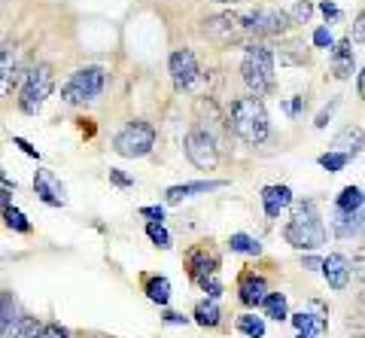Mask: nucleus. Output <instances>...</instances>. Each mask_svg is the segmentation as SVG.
<instances>
[{"mask_svg":"<svg viewBox=\"0 0 365 338\" xmlns=\"http://www.w3.org/2000/svg\"><path fill=\"white\" fill-rule=\"evenodd\" d=\"M241 76L250 88V95H268L274 88V52L265 43H250L241 61Z\"/></svg>","mask_w":365,"mask_h":338,"instance_id":"3","label":"nucleus"},{"mask_svg":"<svg viewBox=\"0 0 365 338\" xmlns=\"http://www.w3.org/2000/svg\"><path fill=\"white\" fill-rule=\"evenodd\" d=\"M168 71H170V80H174V88L182 92V88H189L198 80L201 67H198V58L192 49H177V52H170V58H168Z\"/></svg>","mask_w":365,"mask_h":338,"instance_id":"9","label":"nucleus"},{"mask_svg":"<svg viewBox=\"0 0 365 338\" xmlns=\"http://www.w3.org/2000/svg\"><path fill=\"white\" fill-rule=\"evenodd\" d=\"M302 104H304V98H295V101H289V104H287V113H289V116H299Z\"/></svg>","mask_w":365,"mask_h":338,"instance_id":"43","label":"nucleus"},{"mask_svg":"<svg viewBox=\"0 0 365 338\" xmlns=\"http://www.w3.org/2000/svg\"><path fill=\"white\" fill-rule=\"evenodd\" d=\"M225 180H195V183H177L170 186L165 193V201L168 205H180V201H186L192 195H207V193H216V189H222Z\"/></svg>","mask_w":365,"mask_h":338,"instance_id":"12","label":"nucleus"},{"mask_svg":"<svg viewBox=\"0 0 365 338\" xmlns=\"http://www.w3.org/2000/svg\"><path fill=\"white\" fill-rule=\"evenodd\" d=\"M265 292H268V280L259 277V275H244L241 284H237V299H241L247 308H259V302L265 299Z\"/></svg>","mask_w":365,"mask_h":338,"instance_id":"15","label":"nucleus"},{"mask_svg":"<svg viewBox=\"0 0 365 338\" xmlns=\"http://www.w3.org/2000/svg\"><path fill=\"white\" fill-rule=\"evenodd\" d=\"M52 86H55V76L49 64H37L34 71H28L25 83H21V92H19V110L28 113V116H37L52 95Z\"/></svg>","mask_w":365,"mask_h":338,"instance_id":"4","label":"nucleus"},{"mask_svg":"<svg viewBox=\"0 0 365 338\" xmlns=\"http://www.w3.org/2000/svg\"><path fill=\"white\" fill-rule=\"evenodd\" d=\"M104 83H107L104 67H98V64L79 67L71 80L64 83L61 98L67 104H91V101L101 98V92H104Z\"/></svg>","mask_w":365,"mask_h":338,"instance_id":"5","label":"nucleus"},{"mask_svg":"<svg viewBox=\"0 0 365 338\" xmlns=\"http://www.w3.org/2000/svg\"><path fill=\"white\" fill-rule=\"evenodd\" d=\"M237 329L247 338H265V317H256V314H241L237 317Z\"/></svg>","mask_w":365,"mask_h":338,"instance_id":"28","label":"nucleus"},{"mask_svg":"<svg viewBox=\"0 0 365 338\" xmlns=\"http://www.w3.org/2000/svg\"><path fill=\"white\" fill-rule=\"evenodd\" d=\"M329 52H332V71H335V76H338V80H347V76L353 73V49H350V40L335 43Z\"/></svg>","mask_w":365,"mask_h":338,"instance_id":"19","label":"nucleus"},{"mask_svg":"<svg viewBox=\"0 0 365 338\" xmlns=\"http://www.w3.org/2000/svg\"><path fill=\"white\" fill-rule=\"evenodd\" d=\"M335 107H338V101H332V104H329V107L319 110V116H317L314 126H317V128H326V126H329V119H332V113H335Z\"/></svg>","mask_w":365,"mask_h":338,"instance_id":"37","label":"nucleus"},{"mask_svg":"<svg viewBox=\"0 0 365 338\" xmlns=\"http://www.w3.org/2000/svg\"><path fill=\"white\" fill-rule=\"evenodd\" d=\"M43 326L37 323V317H28V314H21L16 320V326L9 329V338H40Z\"/></svg>","mask_w":365,"mask_h":338,"instance_id":"27","label":"nucleus"},{"mask_svg":"<svg viewBox=\"0 0 365 338\" xmlns=\"http://www.w3.org/2000/svg\"><path fill=\"white\" fill-rule=\"evenodd\" d=\"M192 317H195L198 326H220L222 311H220V305H216V299H204L195 305V314H192Z\"/></svg>","mask_w":365,"mask_h":338,"instance_id":"23","label":"nucleus"},{"mask_svg":"<svg viewBox=\"0 0 365 338\" xmlns=\"http://www.w3.org/2000/svg\"><path fill=\"white\" fill-rule=\"evenodd\" d=\"M19 320V302L13 292H0V338H9V329Z\"/></svg>","mask_w":365,"mask_h":338,"instance_id":"20","label":"nucleus"},{"mask_svg":"<svg viewBox=\"0 0 365 338\" xmlns=\"http://www.w3.org/2000/svg\"><path fill=\"white\" fill-rule=\"evenodd\" d=\"M40 338H71V332H67L61 323H46L43 332H40Z\"/></svg>","mask_w":365,"mask_h":338,"instance_id":"34","label":"nucleus"},{"mask_svg":"<svg viewBox=\"0 0 365 338\" xmlns=\"http://www.w3.org/2000/svg\"><path fill=\"white\" fill-rule=\"evenodd\" d=\"M314 46H317V49H332V46H335L332 31H329V28H317V31H314Z\"/></svg>","mask_w":365,"mask_h":338,"instance_id":"32","label":"nucleus"},{"mask_svg":"<svg viewBox=\"0 0 365 338\" xmlns=\"http://www.w3.org/2000/svg\"><path fill=\"white\" fill-rule=\"evenodd\" d=\"M34 193H37V198L43 201V205H49V208H64L67 205L64 183L52 171H46V168H40V171L34 174Z\"/></svg>","mask_w":365,"mask_h":338,"instance_id":"10","label":"nucleus"},{"mask_svg":"<svg viewBox=\"0 0 365 338\" xmlns=\"http://www.w3.org/2000/svg\"><path fill=\"white\" fill-rule=\"evenodd\" d=\"M4 222H6L13 232H21V235H28V232L34 229L31 220H28V217H25V213H21L19 208H13V205H9V208L4 210Z\"/></svg>","mask_w":365,"mask_h":338,"instance_id":"30","label":"nucleus"},{"mask_svg":"<svg viewBox=\"0 0 365 338\" xmlns=\"http://www.w3.org/2000/svg\"><path fill=\"white\" fill-rule=\"evenodd\" d=\"M356 92L365 95V76H362V73H356Z\"/></svg>","mask_w":365,"mask_h":338,"instance_id":"45","label":"nucleus"},{"mask_svg":"<svg viewBox=\"0 0 365 338\" xmlns=\"http://www.w3.org/2000/svg\"><path fill=\"white\" fill-rule=\"evenodd\" d=\"M110 183H113V186H119V189H131V186H134V180H131L128 174H122L119 168H110Z\"/></svg>","mask_w":365,"mask_h":338,"instance_id":"35","label":"nucleus"},{"mask_svg":"<svg viewBox=\"0 0 365 338\" xmlns=\"http://www.w3.org/2000/svg\"><path fill=\"white\" fill-rule=\"evenodd\" d=\"M204 34L210 40H220V43H232L244 34L241 28V16H232V13H222V16H213L204 21Z\"/></svg>","mask_w":365,"mask_h":338,"instance_id":"11","label":"nucleus"},{"mask_svg":"<svg viewBox=\"0 0 365 338\" xmlns=\"http://www.w3.org/2000/svg\"><path fill=\"white\" fill-rule=\"evenodd\" d=\"M268 320H287L289 317V302L283 292H265V299L259 302Z\"/></svg>","mask_w":365,"mask_h":338,"instance_id":"21","label":"nucleus"},{"mask_svg":"<svg viewBox=\"0 0 365 338\" xmlns=\"http://www.w3.org/2000/svg\"><path fill=\"white\" fill-rule=\"evenodd\" d=\"M19 83V58L0 46V98H6Z\"/></svg>","mask_w":365,"mask_h":338,"instance_id":"16","label":"nucleus"},{"mask_svg":"<svg viewBox=\"0 0 365 338\" xmlns=\"http://www.w3.org/2000/svg\"><path fill=\"white\" fill-rule=\"evenodd\" d=\"M332 232L338 238H359L362 235V210H356V213L335 210L332 213Z\"/></svg>","mask_w":365,"mask_h":338,"instance_id":"17","label":"nucleus"},{"mask_svg":"<svg viewBox=\"0 0 365 338\" xmlns=\"http://www.w3.org/2000/svg\"><path fill=\"white\" fill-rule=\"evenodd\" d=\"M146 299L165 308L170 302V280L168 277H150L146 280Z\"/></svg>","mask_w":365,"mask_h":338,"instance_id":"25","label":"nucleus"},{"mask_svg":"<svg viewBox=\"0 0 365 338\" xmlns=\"http://www.w3.org/2000/svg\"><path fill=\"white\" fill-rule=\"evenodd\" d=\"M319 13L326 16V21H335V19H341V9H338L335 4H329V0H323V4H319Z\"/></svg>","mask_w":365,"mask_h":338,"instance_id":"39","label":"nucleus"},{"mask_svg":"<svg viewBox=\"0 0 365 338\" xmlns=\"http://www.w3.org/2000/svg\"><path fill=\"white\" fill-rule=\"evenodd\" d=\"M213 4H241V0H213Z\"/></svg>","mask_w":365,"mask_h":338,"instance_id":"46","label":"nucleus"},{"mask_svg":"<svg viewBox=\"0 0 365 338\" xmlns=\"http://www.w3.org/2000/svg\"><path fill=\"white\" fill-rule=\"evenodd\" d=\"M311 16H314V4H307V0H299L289 13V19H295V21H307Z\"/></svg>","mask_w":365,"mask_h":338,"instance_id":"33","label":"nucleus"},{"mask_svg":"<svg viewBox=\"0 0 365 338\" xmlns=\"http://www.w3.org/2000/svg\"><path fill=\"white\" fill-rule=\"evenodd\" d=\"M186 155L189 162L201 168V171H213L220 165V146H216V138L207 128H192L186 134Z\"/></svg>","mask_w":365,"mask_h":338,"instance_id":"8","label":"nucleus"},{"mask_svg":"<svg viewBox=\"0 0 365 338\" xmlns=\"http://www.w3.org/2000/svg\"><path fill=\"white\" fill-rule=\"evenodd\" d=\"M189 265H192V280H195V284L220 272V259H216L213 253H207V250H195V253H192Z\"/></svg>","mask_w":365,"mask_h":338,"instance_id":"18","label":"nucleus"},{"mask_svg":"<svg viewBox=\"0 0 365 338\" xmlns=\"http://www.w3.org/2000/svg\"><path fill=\"white\" fill-rule=\"evenodd\" d=\"M9 205H13V189L4 186V189H0V213H4Z\"/></svg>","mask_w":365,"mask_h":338,"instance_id":"41","label":"nucleus"},{"mask_svg":"<svg viewBox=\"0 0 365 338\" xmlns=\"http://www.w3.org/2000/svg\"><path fill=\"white\" fill-rule=\"evenodd\" d=\"M362 189L359 186H344L341 189V195L335 198V210H344V213H356L362 210Z\"/></svg>","mask_w":365,"mask_h":338,"instance_id":"24","label":"nucleus"},{"mask_svg":"<svg viewBox=\"0 0 365 338\" xmlns=\"http://www.w3.org/2000/svg\"><path fill=\"white\" fill-rule=\"evenodd\" d=\"M165 323L168 326H186L189 317H182V314H177V311H165Z\"/></svg>","mask_w":365,"mask_h":338,"instance_id":"40","label":"nucleus"},{"mask_svg":"<svg viewBox=\"0 0 365 338\" xmlns=\"http://www.w3.org/2000/svg\"><path fill=\"white\" fill-rule=\"evenodd\" d=\"M140 217H146L150 222H165V208H162V205H150V208H140Z\"/></svg>","mask_w":365,"mask_h":338,"instance_id":"36","label":"nucleus"},{"mask_svg":"<svg viewBox=\"0 0 365 338\" xmlns=\"http://www.w3.org/2000/svg\"><path fill=\"white\" fill-rule=\"evenodd\" d=\"M13 146H19V150L21 153H25V155H31V159H40V153H37V146H31L25 138H13Z\"/></svg>","mask_w":365,"mask_h":338,"instance_id":"38","label":"nucleus"},{"mask_svg":"<svg viewBox=\"0 0 365 338\" xmlns=\"http://www.w3.org/2000/svg\"><path fill=\"white\" fill-rule=\"evenodd\" d=\"M153 146H155V128L143 119L128 122V126L113 138V150L125 155V159H143V155L153 153Z\"/></svg>","mask_w":365,"mask_h":338,"instance_id":"6","label":"nucleus"},{"mask_svg":"<svg viewBox=\"0 0 365 338\" xmlns=\"http://www.w3.org/2000/svg\"><path fill=\"white\" fill-rule=\"evenodd\" d=\"M292 25L289 13H283V9H256V13L250 16H241V28L244 34H253V37H280V34H287Z\"/></svg>","mask_w":365,"mask_h":338,"instance_id":"7","label":"nucleus"},{"mask_svg":"<svg viewBox=\"0 0 365 338\" xmlns=\"http://www.w3.org/2000/svg\"><path fill=\"white\" fill-rule=\"evenodd\" d=\"M228 126L232 131L250 146H259L268 140L271 134V119H268V110L265 104L256 98V95H247V98H237L232 104V116H228Z\"/></svg>","mask_w":365,"mask_h":338,"instance_id":"2","label":"nucleus"},{"mask_svg":"<svg viewBox=\"0 0 365 338\" xmlns=\"http://www.w3.org/2000/svg\"><path fill=\"white\" fill-rule=\"evenodd\" d=\"M228 250H232V253H241V256H259V253H262V241L253 238V235L235 232L232 238H228Z\"/></svg>","mask_w":365,"mask_h":338,"instance_id":"22","label":"nucleus"},{"mask_svg":"<svg viewBox=\"0 0 365 338\" xmlns=\"http://www.w3.org/2000/svg\"><path fill=\"white\" fill-rule=\"evenodd\" d=\"M287 320H292V326H295L299 332L319 335V332L326 329V320H323V317H314V314H304V311H302V314H289Z\"/></svg>","mask_w":365,"mask_h":338,"instance_id":"26","label":"nucleus"},{"mask_svg":"<svg viewBox=\"0 0 365 338\" xmlns=\"http://www.w3.org/2000/svg\"><path fill=\"white\" fill-rule=\"evenodd\" d=\"M283 238L295 250H319L326 244V222L314 198H302L292 205V217L283 225Z\"/></svg>","mask_w":365,"mask_h":338,"instance_id":"1","label":"nucleus"},{"mask_svg":"<svg viewBox=\"0 0 365 338\" xmlns=\"http://www.w3.org/2000/svg\"><path fill=\"white\" fill-rule=\"evenodd\" d=\"M319 265H323V259H319V256H304V268H307V272H317Z\"/></svg>","mask_w":365,"mask_h":338,"instance_id":"42","label":"nucleus"},{"mask_svg":"<svg viewBox=\"0 0 365 338\" xmlns=\"http://www.w3.org/2000/svg\"><path fill=\"white\" fill-rule=\"evenodd\" d=\"M362 21H365V19H362V13H359V16H356V25H353V37H356V43H362V37H365Z\"/></svg>","mask_w":365,"mask_h":338,"instance_id":"44","label":"nucleus"},{"mask_svg":"<svg viewBox=\"0 0 365 338\" xmlns=\"http://www.w3.org/2000/svg\"><path fill=\"white\" fill-rule=\"evenodd\" d=\"M317 162H319V168H326L329 174H338V171H344V168H347L350 155H347V153H341V150H332V153H323Z\"/></svg>","mask_w":365,"mask_h":338,"instance_id":"29","label":"nucleus"},{"mask_svg":"<svg viewBox=\"0 0 365 338\" xmlns=\"http://www.w3.org/2000/svg\"><path fill=\"white\" fill-rule=\"evenodd\" d=\"M146 235H150V241L155 247H162V250H168V247H170V235L165 229V222H146Z\"/></svg>","mask_w":365,"mask_h":338,"instance_id":"31","label":"nucleus"},{"mask_svg":"<svg viewBox=\"0 0 365 338\" xmlns=\"http://www.w3.org/2000/svg\"><path fill=\"white\" fill-rule=\"evenodd\" d=\"M299 338H317V335H311V332H299Z\"/></svg>","mask_w":365,"mask_h":338,"instance_id":"47","label":"nucleus"},{"mask_svg":"<svg viewBox=\"0 0 365 338\" xmlns=\"http://www.w3.org/2000/svg\"><path fill=\"white\" fill-rule=\"evenodd\" d=\"M292 205V189L289 186H265L262 189V208H265V217L268 220H280V213Z\"/></svg>","mask_w":365,"mask_h":338,"instance_id":"14","label":"nucleus"},{"mask_svg":"<svg viewBox=\"0 0 365 338\" xmlns=\"http://www.w3.org/2000/svg\"><path fill=\"white\" fill-rule=\"evenodd\" d=\"M319 272H323L326 277V284L332 287V290H347L350 284V262H347V256H341V253H329L323 259V265H319Z\"/></svg>","mask_w":365,"mask_h":338,"instance_id":"13","label":"nucleus"}]
</instances>
